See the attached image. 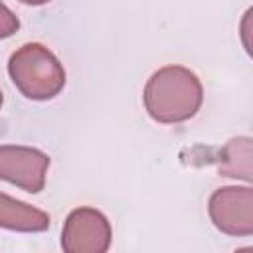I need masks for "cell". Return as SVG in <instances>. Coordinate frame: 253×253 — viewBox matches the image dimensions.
I'll return each mask as SVG.
<instances>
[{
	"mask_svg": "<svg viewBox=\"0 0 253 253\" xmlns=\"http://www.w3.org/2000/svg\"><path fill=\"white\" fill-rule=\"evenodd\" d=\"M0 227L12 231H45L49 227V215L26 202L14 200L0 192Z\"/></svg>",
	"mask_w": 253,
	"mask_h": 253,
	"instance_id": "8992f818",
	"label": "cell"
},
{
	"mask_svg": "<svg viewBox=\"0 0 253 253\" xmlns=\"http://www.w3.org/2000/svg\"><path fill=\"white\" fill-rule=\"evenodd\" d=\"M8 73L20 93L34 101L55 97L65 85V69L42 43H24L8 61Z\"/></svg>",
	"mask_w": 253,
	"mask_h": 253,
	"instance_id": "7a4b0ae2",
	"label": "cell"
},
{
	"mask_svg": "<svg viewBox=\"0 0 253 253\" xmlns=\"http://www.w3.org/2000/svg\"><path fill=\"white\" fill-rule=\"evenodd\" d=\"M111 223L95 208H77L67 215L61 247L67 253H103L111 245Z\"/></svg>",
	"mask_w": 253,
	"mask_h": 253,
	"instance_id": "3957f363",
	"label": "cell"
},
{
	"mask_svg": "<svg viewBox=\"0 0 253 253\" xmlns=\"http://www.w3.org/2000/svg\"><path fill=\"white\" fill-rule=\"evenodd\" d=\"M210 217L213 225L229 235L253 233V194L251 188H219L210 198Z\"/></svg>",
	"mask_w": 253,
	"mask_h": 253,
	"instance_id": "5b68a950",
	"label": "cell"
},
{
	"mask_svg": "<svg viewBox=\"0 0 253 253\" xmlns=\"http://www.w3.org/2000/svg\"><path fill=\"white\" fill-rule=\"evenodd\" d=\"M0 107H2V91H0Z\"/></svg>",
	"mask_w": 253,
	"mask_h": 253,
	"instance_id": "30bf717a",
	"label": "cell"
},
{
	"mask_svg": "<svg viewBox=\"0 0 253 253\" xmlns=\"http://www.w3.org/2000/svg\"><path fill=\"white\" fill-rule=\"evenodd\" d=\"M237 158H251V140L247 136L229 140V144L225 148H221V156L217 158V162H219V174L221 176L251 180V170L239 166Z\"/></svg>",
	"mask_w": 253,
	"mask_h": 253,
	"instance_id": "52a82bcc",
	"label": "cell"
},
{
	"mask_svg": "<svg viewBox=\"0 0 253 253\" xmlns=\"http://www.w3.org/2000/svg\"><path fill=\"white\" fill-rule=\"evenodd\" d=\"M204 101L200 79L182 65H166L154 71L144 87V107L158 123H182L192 119Z\"/></svg>",
	"mask_w": 253,
	"mask_h": 253,
	"instance_id": "6da1fadb",
	"label": "cell"
},
{
	"mask_svg": "<svg viewBox=\"0 0 253 253\" xmlns=\"http://www.w3.org/2000/svg\"><path fill=\"white\" fill-rule=\"evenodd\" d=\"M18 28H20V22H18V18L14 16V12H12L6 4L0 2V40L12 36Z\"/></svg>",
	"mask_w": 253,
	"mask_h": 253,
	"instance_id": "ba28073f",
	"label": "cell"
},
{
	"mask_svg": "<svg viewBox=\"0 0 253 253\" xmlns=\"http://www.w3.org/2000/svg\"><path fill=\"white\" fill-rule=\"evenodd\" d=\"M20 2H24V4H32V6H40V4H45V2H49V0H20Z\"/></svg>",
	"mask_w": 253,
	"mask_h": 253,
	"instance_id": "9c48e42d",
	"label": "cell"
},
{
	"mask_svg": "<svg viewBox=\"0 0 253 253\" xmlns=\"http://www.w3.org/2000/svg\"><path fill=\"white\" fill-rule=\"evenodd\" d=\"M49 156L38 148L2 144L0 146V180H6L30 194L43 190Z\"/></svg>",
	"mask_w": 253,
	"mask_h": 253,
	"instance_id": "277c9868",
	"label": "cell"
}]
</instances>
